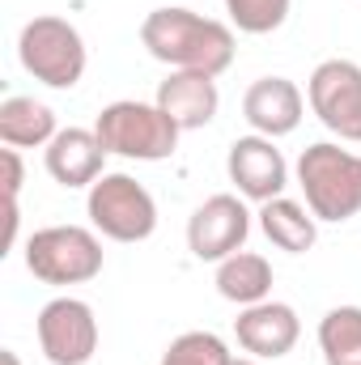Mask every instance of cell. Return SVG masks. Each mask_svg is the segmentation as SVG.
I'll return each mask as SVG.
<instances>
[{
    "label": "cell",
    "mask_w": 361,
    "mask_h": 365,
    "mask_svg": "<svg viewBox=\"0 0 361 365\" xmlns=\"http://www.w3.org/2000/svg\"><path fill=\"white\" fill-rule=\"evenodd\" d=\"M43 162H47V175L68 191L93 187L106 175V149L93 128H60L56 140L43 149Z\"/></svg>",
    "instance_id": "obj_12"
},
{
    "label": "cell",
    "mask_w": 361,
    "mask_h": 365,
    "mask_svg": "<svg viewBox=\"0 0 361 365\" xmlns=\"http://www.w3.org/2000/svg\"><path fill=\"white\" fill-rule=\"evenodd\" d=\"M217 293L234 306H255L268 302L272 293V264L255 251H234L230 259L217 264Z\"/></svg>",
    "instance_id": "obj_17"
},
{
    "label": "cell",
    "mask_w": 361,
    "mask_h": 365,
    "mask_svg": "<svg viewBox=\"0 0 361 365\" xmlns=\"http://www.w3.org/2000/svg\"><path fill=\"white\" fill-rule=\"evenodd\" d=\"M39 349L51 365H86L98 353V319L81 297H56L39 310Z\"/></svg>",
    "instance_id": "obj_8"
},
{
    "label": "cell",
    "mask_w": 361,
    "mask_h": 365,
    "mask_svg": "<svg viewBox=\"0 0 361 365\" xmlns=\"http://www.w3.org/2000/svg\"><path fill=\"white\" fill-rule=\"evenodd\" d=\"M26 268L43 284H86L102 272V242L86 225H47L26 238Z\"/></svg>",
    "instance_id": "obj_5"
},
{
    "label": "cell",
    "mask_w": 361,
    "mask_h": 365,
    "mask_svg": "<svg viewBox=\"0 0 361 365\" xmlns=\"http://www.w3.org/2000/svg\"><path fill=\"white\" fill-rule=\"evenodd\" d=\"M293 175L306 195V208L319 221L340 225L361 212V153H349L332 140H319V145L302 149Z\"/></svg>",
    "instance_id": "obj_3"
},
{
    "label": "cell",
    "mask_w": 361,
    "mask_h": 365,
    "mask_svg": "<svg viewBox=\"0 0 361 365\" xmlns=\"http://www.w3.org/2000/svg\"><path fill=\"white\" fill-rule=\"evenodd\" d=\"M260 230L276 251H289V255H306L319 238V217L298 204V200H285L276 195L268 204H260Z\"/></svg>",
    "instance_id": "obj_16"
},
{
    "label": "cell",
    "mask_w": 361,
    "mask_h": 365,
    "mask_svg": "<svg viewBox=\"0 0 361 365\" xmlns=\"http://www.w3.org/2000/svg\"><path fill=\"white\" fill-rule=\"evenodd\" d=\"M306 102L327 132H336L349 145H361V64L323 60L306 81Z\"/></svg>",
    "instance_id": "obj_7"
},
{
    "label": "cell",
    "mask_w": 361,
    "mask_h": 365,
    "mask_svg": "<svg viewBox=\"0 0 361 365\" xmlns=\"http://www.w3.org/2000/svg\"><path fill=\"white\" fill-rule=\"evenodd\" d=\"M93 230L111 242H145L158 230V200L132 175H102L86 195Z\"/></svg>",
    "instance_id": "obj_6"
},
{
    "label": "cell",
    "mask_w": 361,
    "mask_h": 365,
    "mask_svg": "<svg viewBox=\"0 0 361 365\" xmlns=\"http://www.w3.org/2000/svg\"><path fill=\"white\" fill-rule=\"evenodd\" d=\"M93 132L106 153L128 158V162H166L175 158L183 136V128L158 102H136V98H119L102 106L93 119Z\"/></svg>",
    "instance_id": "obj_2"
},
{
    "label": "cell",
    "mask_w": 361,
    "mask_h": 365,
    "mask_svg": "<svg viewBox=\"0 0 361 365\" xmlns=\"http://www.w3.org/2000/svg\"><path fill=\"white\" fill-rule=\"evenodd\" d=\"M225 365H260V357H230Z\"/></svg>",
    "instance_id": "obj_23"
},
{
    "label": "cell",
    "mask_w": 361,
    "mask_h": 365,
    "mask_svg": "<svg viewBox=\"0 0 361 365\" xmlns=\"http://www.w3.org/2000/svg\"><path fill=\"white\" fill-rule=\"evenodd\" d=\"M225 175L238 187L243 200H255V204H268L276 195H285L289 187V162L285 153L276 149V140L251 132V136H238L225 153Z\"/></svg>",
    "instance_id": "obj_10"
},
{
    "label": "cell",
    "mask_w": 361,
    "mask_h": 365,
    "mask_svg": "<svg viewBox=\"0 0 361 365\" xmlns=\"http://www.w3.org/2000/svg\"><path fill=\"white\" fill-rule=\"evenodd\" d=\"M0 365H21V357H17L13 349H4V353H0Z\"/></svg>",
    "instance_id": "obj_22"
},
{
    "label": "cell",
    "mask_w": 361,
    "mask_h": 365,
    "mask_svg": "<svg viewBox=\"0 0 361 365\" xmlns=\"http://www.w3.org/2000/svg\"><path fill=\"white\" fill-rule=\"evenodd\" d=\"M243 115L260 136L280 140V136L298 132V123L306 115V98L289 77H260L243 98Z\"/></svg>",
    "instance_id": "obj_13"
},
{
    "label": "cell",
    "mask_w": 361,
    "mask_h": 365,
    "mask_svg": "<svg viewBox=\"0 0 361 365\" xmlns=\"http://www.w3.org/2000/svg\"><path fill=\"white\" fill-rule=\"evenodd\" d=\"M141 43L145 51L166 64L171 73H204V77H221L234 64V30L217 17H204L195 9H153L141 21Z\"/></svg>",
    "instance_id": "obj_1"
},
{
    "label": "cell",
    "mask_w": 361,
    "mask_h": 365,
    "mask_svg": "<svg viewBox=\"0 0 361 365\" xmlns=\"http://www.w3.org/2000/svg\"><path fill=\"white\" fill-rule=\"evenodd\" d=\"M183 132H195V128H208L217 119V106H221V90H217V77H204V73H171L158 98H153Z\"/></svg>",
    "instance_id": "obj_14"
},
{
    "label": "cell",
    "mask_w": 361,
    "mask_h": 365,
    "mask_svg": "<svg viewBox=\"0 0 361 365\" xmlns=\"http://www.w3.org/2000/svg\"><path fill=\"white\" fill-rule=\"evenodd\" d=\"M17 60L47 90H73L86 77V64H90L81 30L73 21H64V17H56V13L30 17L21 26V34H17Z\"/></svg>",
    "instance_id": "obj_4"
},
{
    "label": "cell",
    "mask_w": 361,
    "mask_h": 365,
    "mask_svg": "<svg viewBox=\"0 0 361 365\" xmlns=\"http://www.w3.org/2000/svg\"><path fill=\"white\" fill-rule=\"evenodd\" d=\"M234 336H238V349L247 357H260V361H280L293 353L298 336H302V319L289 302H255V306H243V314L234 319Z\"/></svg>",
    "instance_id": "obj_11"
},
{
    "label": "cell",
    "mask_w": 361,
    "mask_h": 365,
    "mask_svg": "<svg viewBox=\"0 0 361 365\" xmlns=\"http://www.w3.org/2000/svg\"><path fill=\"white\" fill-rule=\"evenodd\" d=\"M56 110L47 102H34L26 93H13L0 102V140L9 149H47L56 140Z\"/></svg>",
    "instance_id": "obj_15"
},
{
    "label": "cell",
    "mask_w": 361,
    "mask_h": 365,
    "mask_svg": "<svg viewBox=\"0 0 361 365\" xmlns=\"http://www.w3.org/2000/svg\"><path fill=\"white\" fill-rule=\"evenodd\" d=\"M289 9L293 0H225V13L230 21L243 30V34H272L289 21Z\"/></svg>",
    "instance_id": "obj_19"
},
{
    "label": "cell",
    "mask_w": 361,
    "mask_h": 365,
    "mask_svg": "<svg viewBox=\"0 0 361 365\" xmlns=\"http://www.w3.org/2000/svg\"><path fill=\"white\" fill-rule=\"evenodd\" d=\"M234 357L225 349L221 336L213 331H183L179 340H171V349L162 353V365H225Z\"/></svg>",
    "instance_id": "obj_20"
},
{
    "label": "cell",
    "mask_w": 361,
    "mask_h": 365,
    "mask_svg": "<svg viewBox=\"0 0 361 365\" xmlns=\"http://www.w3.org/2000/svg\"><path fill=\"white\" fill-rule=\"evenodd\" d=\"M251 234V212L238 195L221 191V195H208L191 221H187V251L200 259V264H221L230 259L234 251H243Z\"/></svg>",
    "instance_id": "obj_9"
},
{
    "label": "cell",
    "mask_w": 361,
    "mask_h": 365,
    "mask_svg": "<svg viewBox=\"0 0 361 365\" xmlns=\"http://www.w3.org/2000/svg\"><path fill=\"white\" fill-rule=\"evenodd\" d=\"M319 353L327 365H361V306H332L319 319Z\"/></svg>",
    "instance_id": "obj_18"
},
{
    "label": "cell",
    "mask_w": 361,
    "mask_h": 365,
    "mask_svg": "<svg viewBox=\"0 0 361 365\" xmlns=\"http://www.w3.org/2000/svg\"><path fill=\"white\" fill-rule=\"evenodd\" d=\"M0 162H4V200H17V191H21V153L4 145Z\"/></svg>",
    "instance_id": "obj_21"
}]
</instances>
